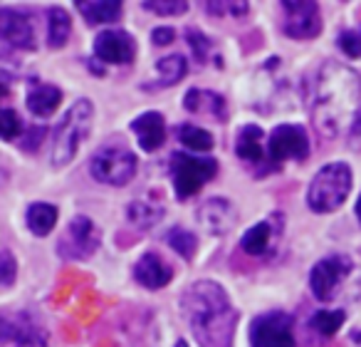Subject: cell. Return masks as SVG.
<instances>
[{
    "mask_svg": "<svg viewBox=\"0 0 361 347\" xmlns=\"http://www.w3.org/2000/svg\"><path fill=\"white\" fill-rule=\"evenodd\" d=\"M186 37H188V45H191L193 60H196L198 67H203V65H206V60H208V55L213 52V47H216V42H213L208 35H203L198 28H188Z\"/></svg>",
    "mask_w": 361,
    "mask_h": 347,
    "instance_id": "29",
    "label": "cell"
},
{
    "mask_svg": "<svg viewBox=\"0 0 361 347\" xmlns=\"http://www.w3.org/2000/svg\"><path fill=\"white\" fill-rule=\"evenodd\" d=\"M156 72L161 80L156 82V87H173L178 85L188 72V62L183 55H166L156 62Z\"/></svg>",
    "mask_w": 361,
    "mask_h": 347,
    "instance_id": "24",
    "label": "cell"
},
{
    "mask_svg": "<svg viewBox=\"0 0 361 347\" xmlns=\"http://www.w3.org/2000/svg\"><path fill=\"white\" fill-rule=\"evenodd\" d=\"M102 243V231L90 216H77L70 221L57 241V253L67 261H90Z\"/></svg>",
    "mask_w": 361,
    "mask_h": 347,
    "instance_id": "7",
    "label": "cell"
},
{
    "mask_svg": "<svg viewBox=\"0 0 361 347\" xmlns=\"http://www.w3.org/2000/svg\"><path fill=\"white\" fill-rule=\"evenodd\" d=\"M131 131L136 134V141H139V146L146 151V154H151V151L161 149L166 141V119L161 112H144V114H139L134 122H131Z\"/></svg>",
    "mask_w": 361,
    "mask_h": 347,
    "instance_id": "18",
    "label": "cell"
},
{
    "mask_svg": "<svg viewBox=\"0 0 361 347\" xmlns=\"http://www.w3.org/2000/svg\"><path fill=\"white\" fill-rule=\"evenodd\" d=\"M47 136V129L45 127H30V129L25 131V134L20 136V149H25V151H37L40 149V144H42V139Z\"/></svg>",
    "mask_w": 361,
    "mask_h": 347,
    "instance_id": "35",
    "label": "cell"
},
{
    "mask_svg": "<svg viewBox=\"0 0 361 347\" xmlns=\"http://www.w3.org/2000/svg\"><path fill=\"white\" fill-rule=\"evenodd\" d=\"M94 55L104 65H129L136 55V42L126 30H102L94 37Z\"/></svg>",
    "mask_w": 361,
    "mask_h": 347,
    "instance_id": "13",
    "label": "cell"
},
{
    "mask_svg": "<svg viewBox=\"0 0 361 347\" xmlns=\"http://www.w3.org/2000/svg\"><path fill=\"white\" fill-rule=\"evenodd\" d=\"M0 42L13 50H35L37 37L32 20L23 11L0 6Z\"/></svg>",
    "mask_w": 361,
    "mask_h": 347,
    "instance_id": "12",
    "label": "cell"
},
{
    "mask_svg": "<svg viewBox=\"0 0 361 347\" xmlns=\"http://www.w3.org/2000/svg\"><path fill=\"white\" fill-rule=\"evenodd\" d=\"M354 268V261L349 256H326L310 271V290L317 300L326 302L334 298L339 286L346 281V276Z\"/></svg>",
    "mask_w": 361,
    "mask_h": 347,
    "instance_id": "11",
    "label": "cell"
},
{
    "mask_svg": "<svg viewBox=\"0 0 361 347\" xmlns=\"http://www.w3.org/2000/svg\"><path fill=\"white\" fill-rule=\"evenodd\" d=\"M27 110L35 117H52L62 102V90L55 85H32L27 92Z\"/></svg>",
    "mask_w": 361,
    "mask_h": 347,
    "instance_id": "20",
    "label": "cell"
},
{
    "mask_svg": "<svg viewBox=\"0 0 361 347\" xmlns=\"http://www.w3.org/2000/svg\"><path fill=\"white\" fill-rule=\"evenodd\" d=\"M25 223H27V228H30L32 236H37V238L50 236L52 228L57 226V206L45 204V201L30 204V206H27V213H25Z\"/></svg>",
    "mask_w": 361,
    "mask_h": 347,
    "instance_id": "22",
    "label": "cell"
},
{
    "mask_svg": "<svg viewBox=\"0 0 361 347\" xmlns=\"http://www.w3.org/2000/svg\"><path fill=\"white\" fill-rule=\"evenodd\" d=\"M361 107V75L349 65L326 60L312 85V122L324 139H336L351 129Z\"/></svg>",
    "mask_w": 361,
    "mask_h": 347,
    "instance_id": "1",
    "label": "cell"
},
{
    "mask_svg": "<svg viewBox=\"0 0 361 347\" xmlns=\"http://www.w3.org/2000/svg\"><path fill=\"white\" fill-rule=\"evenodd\" d=\"M250 347H295V320L285 310H270L250 322Z\"/></svg>",
    "mask_w": 361,
    "mask_h": 347,
    "instance_id": "8",
    "label": "cell"
},
{
    "mask_svg": "<svg viewBox=\"0 0 361 347\" xmlns=\"http://www.w3.org/2000/svg\"><path fill=\"white\" fill-rule=\"evenodd\" d=\"M6 95H8V87H6V85H0V100H3Z\"/></svg>",
    "mask_w": 361,
    "mask_h": 347,
    "instance_id": "39",
    "label": "cell"
},
{
    "mask_svg": "<svg viewBox=\"0 0 361 347\" xmlns=\"http://www.w3.org/2000/svg\"><path fill=\"white\" fill-rule=\"evenodd\" d=\"M183 107H186L191 114H211L213 119H218V122H226V117H228L223 95H216V92H208V90H196V87L186 92Z\"/></svg>",
    "mask_w": 361,
    "mask_h": 347,
    "instance_id": "19",
    "label": "cell"
},
{
    "mask_svg": "<svg viewBox=\"0 0 361 347\" xmlns=\"http://www.w3.org/2000/svg\"><path fill=\"white\" fill-rule=\"evenodd\" d=\"M18 72H20V62H18L16 55H13V47L0 42V85L11 82Z\"/></svg>",
    "mask_w": 361,
    "mask_h": 347,
    "instance_id": "32",
    "label": "cell"
},
{
    "mask_svg": "<svg viewBox=\"0 0 361 347\" xmlns=\"http://www.w3.org/2000/svg\"><path fill=\"white\" fill-rule=\"evenodd\" d=\"M141 8L156 16H180L188 11V3L186 0H146Z\"/></svg>",
    "mask_w": 361,
    "mask_h": 347,
    "instance_id": "31",
    "label": "cell"
},
{
    "mask_svg": "<svg viewBox=\"0 0 361 347\" xmlns=\"http://www.w3.org/2000/svg\"><path fill=\"white\" fill-rule=\"evenodd\" d=\"M349 134H351V136H361V107H359V112H356L354 122H351V129H349Z\"/></svg>",
    "mask_w": 361,
    "mask_h": 347,
    "instance_id": "37",
    "label": "cell"
},
{
    "mask_svg": "<svg viewBox=\"0 0 361 347\" xmlns=\"http://www.w3.org/2000/svg\"><path fill=\"white\" fill-rule=\"evenodd\" d=\"M356 218H359V223H361V196H359V201H356Z\"/></svg>",
    "mask_w": 361,
    "mask_h": 347,
    "instance_id": "38",
    "label": "cell"
},
{
    "mask_svg": "<svg viewBox=\"0 0 361 347\" xmlns=\"http://www.w3.org/2000/svg\"><path fill=\"white\" fill-rule=\"evenodd\" d=\"M92 119H94V107L90 100H77L65 112V117L55 127V136H52V166L60 169L75 159L90 134Z\"/></svg>",
    "mask_w": 361,
    "mask_h": 347,
    "instance_id": "3",
    "label": "cell"
},
{
    "mask_svg": "<svg viewBox=\"0 0 361 347\" xmlns=\"http://www.w3.org/2000/svg\"><path fill=\"white\" fill-rule=\"evenodd\" d=\"M151 40H154V45H159V47L171 45V42L176 40L173 28H156V30L151 33Z\"/></svg>",
    "mask_w": 361,
    "mask_h": 347,
    "instance_id": "36",
    "label": "cell"
},
{
    "mask_svg": "<svg viewBox=\"0 0 361 347\" xmlns=\"http://www.w3.org/2000/svg\"><path fill=\"white\" fill-rule=\"evenodd\" d=\"M235 154L250 169H257L267 161V141L265 134L257 124H245L238 131L235 139Z\"/></svg>",
    "mask_w": 361,
    "mask_h": 347,
    "instance_id": "17",
    "label": "cell"
},
{
    "mask_svg": "<svg viewBox=\"0 0 361 347\" xmlns=\"http://www.w3.org/2000/svg\"><path fill=\"white\" fill-rule=\"evenodd\" d=\"M280 231H282V216H270L265 221L255 223L250 226L240 238V251L247 253L252 258H260V256H267L272 251V246L277 243L280 238Z\"/></svg>",
    "mask_w": 361,
    "mask_h": 347,
    "instance_id": "15",
    "label": "cell"
},
{
    "mask_svg": "<svg viewBox=\"0 0 361 347\" xmlns=\"http://www.w3.org/2000/svg\"><path fill=\"white\" fill-rule=\"evenodd\" d=\"M166 243H169V246L173 248V251L178 253L183 261H191V258L196 256V251H198L196 233H191L188 228H183V226L171 228V231L166 233Z\"/></svg>",
    "mask_w": 361,
    "mask_h": 347,
    "instance_id": "27",
    "label": "cell"
},
{
    "mask_svg": "<svg viewBox=\"0 0 361 347\" xmlns=\"http://www.w3.org/2000/svg\"><path fill=\"white\" fill-rule=\"evenodd\" d=\"M77 13L87 20V25H106V23L119 20L121 3L119 0H90V3H77Z\"/></svg>",
    "mask_w": 361,
    "mask_h": 347,
    "instance_id": "21",
    "label": "cell"
},
{
    "mask_svg": "<svg viewBox=\"0 0 361 347\" xmlns=\"http://www.w3.org/2000/svg\"><path fill=\"white\" fill-rule=\"evenodd\" d=\"M126 218H129V223H134L136 228H154L156 223L164 218V208L156 206V204H149V201H134L129 204V208H126Z\"/></svg>",
    "mask_w": 361,
    "mask_h": 347,
    "instance_id": "26",
    "label": "cell"
},
{
    "mask_svg": "<svg viewBox=\"0 0 361 347\" xmlns=\"http://www.w3.org/2000/svg\"><path fill=\"white\" fill-rule=\"evenodd\" d=\"M351 166L344 161H331V164L322 166L314 174L307 189V206L314 213H331L346 201L351 192Z\"/></svg>",
    "mask_w": 361,
    "mask_h": 347,
    "instance_id": "4",
    "label": "cell"
},
{
    "mask_svg": "<svg viewBox=\"0 0 361 347\" xmlns=\"http://www.w3.org/2000/svg\"><path fill=\"white\" fill-rule=\"evenodd\" d=\"M336 45H339V50L344 52L346 57H351V60L361 57V30L339 33V40H336Z\"/></svg>",
    "mask_w": 361,
    "mask_h": 347,
    "instance_id": "33",
    "label": "cell"
},
{
    "mask_svg": "<svg viewBox=\"0 0 361 347\" xmlns=\"http://www.w3.org/2000/svg\"><path fill=\"white\" fill-rule=\"evenodd\" d=\"M310 156V136L300 124H280L267 139V161L280 166L285 161H305Z\"/></svg>",
    "mask_w": 361,
    "mask_h": 347,
    "instance_id": "9",
    "label": "cell"
},
{
    "mask_svg": "<svg viewBox=\"0 0 361 347\" xmlns=\"http://www.w3.org/2000/svg\"><path fill=\"white\" fill-rule=\"evenodd\" d=\"M216 174L218 161L211 156H196L186 154V151L171 154V179H173V192L178 201L196 196Z\"/></svg>",
    "mask_w": 361,
    "mask_h": 347,
    "instance_id": "6",
    "label": "cell"
},
{
    "mask_svg": "<svg viewBox=\"0 0 361 347\" xmlns=\"http://www.w3.org/2000/svg\"><path fill=\"white\" fill-rule=\"evenodd\" d=\"M282 33L292 40H312L322 33L319 6L314 0H285L282 3Z\"/></svg>",
    "mask_w": 361,
    "mask_h": 347,
    "instance_id": "10",
    "label": "cell"
},
{
    "mask_svg": "<svg viewBox=\"0 0 361 347\" xmlns=\"http://www.w3.org/2000/svg\"><path fill=\"white\" fill-rule=\"evenodd\" d=\"M70 33H72V20L65 8L60 6L47 8V45L52 50H60L70 40Z\"/></svg>",
    "mask_w": 361,
    "mask_h": 347,
    "instance_id": "23",
    "label": "cell"
},
{
    "mask_svg": "<svg viewBox=\"0 0 361 347\" xmlns=\"http://www.w3.org/2000/svg\"><path fill=\"white\" fill-rule=\"evenodd\" d=\"M173 347H188V342L186 340H176V345Z\"/></svg>",
    "mask_w": 361,
    "mask_h": 347,
    "instance_id": "40",
    "label": "cell"
},
{
    "mask_svg": "<svg viewBox=\"0 0 361 347\" xmlns=\"http://www.w3.org/2000/svg\"><path fill=\"white\" fill-rule=\"evenodd\" d=\"M18 278V261L11 251H0V288H11Z\"/></svg>",
    "mask_w": 361,
    "mask_h": 347,
    "instance_id": "34",
    "label": "cell"
},
{
    "mask_svg": "<svg viewBox=\"0 0 361 347\" xmlns=\"http://www.w3.org/2000/svg\"><path fill=\"white\" fill-rule=\"evenodd\" d=\"M180 315L198 347H233L238 310L216 281H196L180 293Z\"/></svg>",
    "mask_w": 361,
    "mask_h": 347,
    "instance_id": "2",
    "label": "cell"
},
{
    "mask_svg": "<svg viewBox=\"0 0 361 347\" xmlns=\"http://www.w3.org/2000/svg\"><path fill=\"white\" fill-rule=\"evenodd\" d=\"M344 310H319L312 315L310 325L312 330L317 332V335L322 337H334L336 332L341 330V325H344Z\"/></svg>",
    "mask_w": 361,
    "mask_h": 347,
    "instance_id": "28",
    "label": "cell"
},
{
    "mask_svg": "<svg viewBox=\"0 0 361 347\" xmlns=\"http://www.w3.org/2000/svg\"><path fill=\"white\" fill-rule=\"evenodd\" d=\"M173 278V268L159 256V253H144L134 266V281L146 290H161Z\"/></svg>",
    "mask_w": 361,
    "mask_h": 347,
    "instance_id": "16",
    "label": "cell"
},
{
    "mask_svg": "<svg viewBox=\"0 0 361 347\" xmlns=\"http://www.w3.org/2000/svg\"><path fill=\"white\" fill-rule=\"evenodd\" d=\"M176 134H178L180 144L186 146V149H191L193 154H198V151H211L213 146H216V139H213L211 131L196 124H180L178 129H176Z\"/></svg>",
    "mask_w": 361,
    "mask_h": 347,
    "instance_id": "25",
    "label": "cell"
},
{
    "mask_svg": "<svg viewBox=\"0 0 361 347\" xmlns=\"http://www.w3.org/2000/svg\"><path fill=\"white\" fill-rule=\"evenodd\" d=\"M136 154L124 141H106L90 159V174L106 187H126L136 174Z\"/></svg>",
    "mask_w": 361,
    "mask_h": 347,
    "instance_id": "5",
    "label": "cell"
},
{
    "mask_svg": "<svg viewBox=\"0 0 361 347\" xmlns=\"http://www.w3.org/2000/svg\"><path fill=\"white\" fill-rule=\"evenodd\" d=\"M196 218L203 231L213 233V236H226L238 223V211L226 196H211L196 208Z\"/></svg>",
    "mask_w": 361,
    "mask_h": 347,
    "instance_id": "14",
    "label": "cell"
},
{
    "mask_svg": "<svg viewBox=\"0 0 361 347\" xmlns=\"http://www.w3.org/2000/svg\"><path fill=\"white\" fill-rule=\"evenodd\" d=\"M23 131V119L16 110H0V139L13 141L16 136H20Z\"/></svg>",
    "mask_w": 361,
    "mask_h": 347,
    "instance_id": "30",
    "label": "cell"
}]
</instances>
